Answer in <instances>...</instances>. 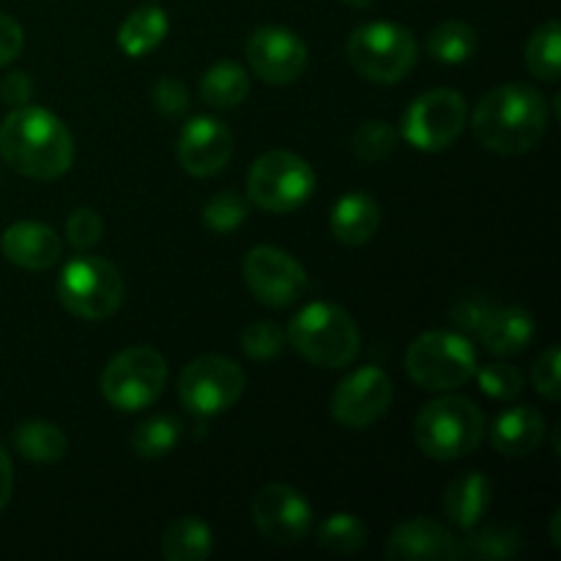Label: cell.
Here are the masks:
<instances>
[{"label": "cell", "instance_id": "74e56055", "mask_svg": "<svg viewBox=\"0 0 561 561\" xmlns=\"http://www.w3.org/2000/svg\"><path fill=\"white\" fill-rule=\"evenodd\" d=\"M153 107L162 118H179L181 113L190 104V93H186V85L179 80V77H162V80L153 85Z\"/></svg>", "mask_w": 561, "mask_h": 561}, {"label": "cell", "instance_id": "83f0119b", "mask_svg": "<svg viewBox=\"0 0 561 561\" xmlns=\"http://www.w3.org/2000/svg\"><path fill=\"white\" fill-rule=\"evenodd\" d=\"M526 69L542 82H559L561 75V27L557 20H548L529 36L524 49Z\"/></svg>", "mask_w": 561, "mask_h": 561}, {"label": "cell", "instance_id": "4316f807", "mask_svg": "<svg viewBox=\"0 0 561 561\" xmlns=\"http://www.w3.org/2000/svg\"><path fill=\"white\" fill-rule=\"evenodd\" d=\"M427 55L438 64L458 66L466 64L471 55L477 53V31L469 25V22L460 20H447L442 25H436L431 31L425 42Z\"/></svg>", "mask_w": 561, "mask_h": 561}, {"label": "cell", "instance_id": "1f68e13d", "mask_svg": "<svg viewBox=\"0 0 561 561\" xmlns=\"http://www.w3.org/2000/svg\"><path fill=\"white\" fill-rule=\"evenodd\" d=\"M354 153L365 162H381V159L392 157L400 146V135L394 126L383 124V121H365L359 129L354 131Z\"/></svg>", "mask_w": 561, "mask_h": 561}, {"label": "cell", "instance_id": "9a60e30c", "mask_svg": "<svg viewBox=\"0 0 561 561\" xmlns=\"http://www.w3.org/2000/svg\"><path fill=\"white\" fill-rule=\"evenodd\" d=\"M247 64L268 85H290L307 69V44L294 31L263 25L247 38Z\"/></svg>", "mask_w": 561, "mask_h": 561}, {"label": "cell", "instance_id": "52a82bcc", "mask_svg": "<svg viewBox=\"0 0 561 561\" xmlns=\"http://www.w3.org/2000/svg\"><path fill=\"white\" fill-rule=\"evenodd\" d=\"M416 38L398 22H367L348 38V64L376 85H394L416 66Z\"/></svg>", "mask_w": 561, "mask_h": 561}, {"label": "cell", "instance_id": "2e32d148", "mask_svg": "<svg viewBox=\"0 0 561 561\" xmlns=\"http://www.w3.org/2000/svg\"><path fill=\"white\" fill-rule=\"evenodd\" d=\"M175 157L184 173L195 179H211L233 157V131L228 124L211 115H195L186 121L179 135Z\"/></svg>", "mask_w": 561, "mask_h": 561}, {"label": "cell", "instance_id": "7bdbcfd3", "mask_svg": "<svg viewBox=\"0 0 561 561\" xmlns=\"http://www.w3.org/2000/svg\"><path fill=\"white\" fill-rule=\"evenodd\" d=\"M559 524H561V510H557V513H553V518H551V542L553 546H561V540H559Z\"/></svg>", "mask_w": 561, "mask_h": 561}, {"label": "cell", "instance_id": "ac0fdd59", "mask_svg": "<svg viewBox=\"0 0 561 561\" xmlns=\"http://www.w3.org/2000/svg\"><path fill=\"white\" fill-rule=\"evenodd\" d=\"M0 252L14 266L27 268V272H47L64 255V241L49 225L33 222H14L0 236Z\"/></svg>", "mask_w": 561, "mask_h": 561}, {"label": "cell", "instance_id": "4fadbf2b", "mask_svg": "<svg viewBox=\"0 0 561 561\" xmlns=\"http://www.w3.org/2000/svg\"><path fill=\"white\" fill-rule=\"evenodd\" d=\"M252 524L274 546H296L312 529V507L296 488L272 482L252 499Z\"/></svg>", "mask_w": 561, "mask_h": 561}, {"label": "cell", "instance_id": "484cf974", "mask_svg": "<svg viewBox=\"0 0 561 561\" xmlns=\"http://www.w3.org/2000/svg\"><path fill=\"white\" fill-rule=\"evenodd\" d=\"M247 93H250V75L233 60H219L201 80V96L208 107L233 110L244 102Z\"/></svg>", "mask_w": 561, "mask_h": 561}, {"label": "cell", "instance_id": "5bb4252c", "mask_svg": "<svg viewBox=\"0 0 561 561\" xmlns=\"http://www.w3.org/2000/svg\"><path fill=\"white\" fill-rule=\"evenodd\" d=\"M392 398V381L381 367H359L334 389L332 416L348 431H365L387 414Z\"/></svg>", "mask_w": 561, "mask_h": 561}, {"label": "cell", "instance_id": "7a4b0ae2", "mask_svg": "<svg viewBox=\"0 0 561 561\" xmlns=\"http://www.w3.org/2000/svg\"><path fill=\"white\" fill-rule=\"evenodd\" d=\"M548 118V102L535 85L507 82L480 99L471 115V129L485 151L520 157L540 146Z\"/></svg>", "mask_w": 561, "mask_h": 561}, {"label": "cell", "instance_id": "8992f818", "mask_svg": "<svg viewBox=\"0 0 561 561\" xmlns=\"http://www.w3.org/2000/svg\"><path fill=\"white\" fill-rule=\"evenodd\" d=\"M55 290L64 310L82 321H104L124 305V277L115 263L102 255H88V250L66 263Z\"/></svg>", "mask_w": 561, "mask_h": 561}, {"label": "cell", "instance_id": "ba28073f", "mask_svg": "<svg viewBox=\"0 0 561 561\" xmlns=\"http://www.w3.org/2000/svg\"><path fill=\"white\" fill-rule=\"evenodd\" d=\"M318 175L307 159L290 151H268L247 173V201L268 214L299 211L312 197Z\"/></svg>", "mask_w": 561, "mask_h": 561}, {"label": "cell", "instance_id": "4dcf8cb0", "mask_svg": "<svg viewBox=\"0 0 561 561\" xmlns=\"http://www.w3.org/2000/svg\"><path fill=\"white\" fill-rule=\"evenodd\" d=\"M247 214H250V201L233 190H222L203 206V225L211 233L228 236L244 225Z\"/></svg>", "mask_w": 561, "mask_h": 561}, {"label": "cell", "instance_id": "836d02e7", "mask_svg": "<svg viewBox=\"0 0 561 561\" xmlns=\"http://www.w3.org/2000/svg\"><path fill=\"white\" fill-rule=\"evenodd\" d=\"M285 332L274 321H255L241 332V351L252 362H272L283 354Z\"/></svg>", "mask_w": 561, "mask_h": 561}, {"label": "cell", "instance_id": "6da1fadb", "mask_svg": "<svg viewBox=\"0 0 561 561\" xmlns=\"http://www.w3.org/2000/svg\"><path fill=\"white\" fill-rule=\"evenodd\" d=\"M0 157L25 179L55 181L75 162V137L55 113L22 104L0 124Z\"/></svg>", "mask_w": 561, "mask_h": 561}, {"label": "cell", "instance_id": "7402d4cb", "mask_svg": "<svg viewBox=\"0 0 561 561\" xmlns=\"http://www.w3.org/2000/svg\"><path fill=\"white\" fill-rule=\"evenodd\" d=\"M329 228H332L334 239L340 244L362 247L381 228V208L365 192H351V195H343L334 203Z\"/></svg>", "mask_w": 561, "mask_h": 561}, {"label": "cell", "instance_id": "9c48e42d", "mask_svg": "<svg viewBox=\"0 0 561 561\" xmlns=\"http://www.w3.org/2000/svg\"><path fill=\"white\" fill-rule=\"evenodd\" d=\"M164 383H168V362L148 345H135L115 354L99 378L102 398L113 409L129 414L157 403L159 394L164 392Z\"/></svg>", "mask_w": 561, "mask_h": 561}, {"label": "cell", "instance_id": "5b68a950", "mask_svg": "<svg viewBox=\"0 0 561 561\" xmlns=\"http://www.w3.org/2000/svg\"><path fill=\"white\" fill-rule=\"evenodd\" d=\"M405 373L427 392H453L474 378L477 348L460 332H425L405 351Z\"/></svg>", "mask_w": 561, "mask_h": 561}, {"label": "cell", "instance_id": "e0dca14e", "mask_svg": "<svg viewBox=\"0 0 561 561\" xmlns=\"http://www.w3.org/2000/svg\"><path fill=\"white\" fill-rule=\"evenodd\" d=\"M383 557L394 561H458L466 559V553L463 540H458L447 526L431 518H414L389 535Z\"/></svg>", "mask_w": 561, "mask_h": 561}, {"label": "cell", "instance_id": "ab89813d", "mask_svg": "<svg viewBox=\"0 0 561 561\" xmlns=\"http://www.w3.org/2000/svg\"><path fill=\"white\" fill-rule=\"evenodd\" d=\"M33 96V82L25 71H11L0 80V99L11 107H22V104L31 102Z\"/></svg>", "mask_w": 561, "mask_h": 561}, {"label": "cell", "instance_id": "f35d334b", "mask_svg": "<svg viewBox=\"0 0 561 561\" xmlns=\"http://www.w3.org/2000/svg\"><path fill=\"white\" fill-rule=\"evenodd\" d=\"M22 44H25V33L20 22L9 14H0V69L22 53Z\"/></svg>", "mask_w": 561, "mask_h": 561}, {"label": "cell", "instance_id": "30bf717a", "mask_svg": "<svg viewBox=\"0 0 561 561\" xmlns=\"http://www.w3.org/2000/svg\"><path fill=\"white\" fill-rule=\"evenodd\" d=\"M469 124V104L453 88H436L416 96L403 113L400 135L422 153L447 151Z\"/></svg>", "mask_w": 561, "mask_h": 561}, {"label": "cell", "instance_id": "d590c367", "mask_svg": "<svg viewBox=\"0 0 561 561\" xmlns=\"http://www.w3.org/2000/svg\"><path fill=\"white\" fill-rule=\"evenodd\" d=\"M104 236V219L99 217L93 208L82 206L71 211V217L66 219V239L75 247L77 252H85L91 247H96Z\"/></svg>", "mask_w": 561, "mask_h": 561}, {"label": "cell", "instance_id": "f1b7e54d", "mask_svg": "<svg viewBox=\"0 0 561 561\" xmlns=\"http://www.w3.org/2000/svg\"><path fill=\"white\" fill-rule=\"evenodd\" d=\"M318 548L337 557H354L367 546V526L351 513H334L316 529Z\"/></svg>", "mask_w": 561, "mask_h": 561}, {"label": "cell", "instance_id": "d6986e66", "mask_svg": "<svg viewBox=\"0 0 561 561\" xmlns=\"http://www.w3.org/2000/svg\"><path fill=\"white\" fill-rule=\"evenodd\" d=\"M537 323L524 307H488L474 334L493 356H515L529 348Z\"/></svg>", "mask_w": 561, "mask_h": 561}, {"label": "cell", "instance_id": "603a6c76", "mask_svg": "<svg viewBox=\"0 0 561 561\" xmlns=\"http://www.w3.org/2000/svg\"><path fill=\"white\" fill-rule=\"evenodd\" d=\"M170 20L159 5H140L118 27V47L129 58H142L164 42Z\"/></svg>", "mask_w": 561, "mask_h": 561}, {"label": "cell", "instance_id": "cb8c5ba5", "mask_svg": "<svg viewBox=\"0 0 561 561\" xmlns=\"http://www.w3.org/2000/svg\"><path fill=\"white\" fill-rule=\"evenodd\" d=\"M214 551V531L197 515H181L164 529L162 557L168 561H203Z\"/></svg>", "mask_w": 561, "mask_h": 561}, {"label": "cell", "instance_id": "60d3db41", "mask_svg": "<svg viewBox=\"0 0 561 561\" xmlns=\"http://www.w3.org/2000/svg\"><path fill=\"white\" fill-rule=\"evenodd\" d=\"M488 301H480V299H463L458 301V305L453 307V323L460 329V332H469L474 334L477 323L482 321V316L488 312Z\"/></svg>", "mask_w": 561, "mask_h": 561}, {"label": "cell", "instance_id": "d6a6232c", "mask_svg": "<svg viewBox=\"0 0 561 561\" xmlns=\"http://www.w3.org/2000/svg\"><path fill=\"white\" fill-rule=\"evenodd\" d=\"M518 551H520V535L513 529H504V526L480 531V535L463 540L466 559L474 557V559L499 561V559H513Z\"/></svg>", "mask_w": 561, "mask_h": 561}, {"label": "cell", "instance_id": "8fae6325", "mask_svg": "<svg viewBox=\"0 0 561 561\" xmlns=\"http://www.w3.org/2000/svg\"><path fill=\"white\" fill-rule=\"evenodd\" d=\"M247 376L228 356H197L181 370L179 398L197 416L225 414L244 394Z\"/></svg>", "mask_w": 561, "mask_h": 561}, {"label": "cell", "instance_id": "277c9868", "mask_svg": "<svg viewBox=\"0 0 561 561\" xmlns=\"http://www.w3.org/2000/svg\"><path fill=\"white\" fill-rule=\"evenodd\" d=\"M488 431L480 405L460 394L431 400L414 420V442L433 460H458L474 453Z\"/></svg>", "mask_w": 561, "mask_h": 561}, {"label": "cell", "instance_id": "ee69618b", "mask_svg": "<svg viewBox=\"0 0 561 561\" xmlns=\"http://www.w3.org/2000/svg\"><path fill=\"white\" fill-rule=\"evenodd\" d=\"M345 5H351V9H370L373 3H376V0H343Z\"/></svg>", "mask_w": 561, "mask_h": 561}, {"label": "cell", "instance_id": "3957f363", "mask_svg": "<svg viewBox=\"0 0 561 561\" xmlns=\"http://www.w3.org/2000/svg\"><path fill=\"white\" fill-rule=\"evenodd\" d=\"M288 343L310 365L340 370L359 356L362 334L348 310L332 301H310L290 318Z\"/></svg>", "mask_w": 561, "mask_h": 561}, {"label": "cell", "instance_id": "f546056e", "mask_svg": "<svg viewBox=\"0 0 561 561\" xmlns=\"http://www.w3.org/2000/svg\"><path fill=\"white\" fill-rule=\"evenodd\" d=\"M181 422L170 414L151 416V420L140 422L131 433V449H135L137 458L157 460L164 455L173 453L181 442Z\"/></svg>", "mask_w": 561, "mask_h": 561}, {"label": "cell", "instance_id": "44dd1931", "mask_svg": "<svg viewBox=\"0 0 561 561\" xmlns=\"http://www.w3.org/2000/svg\"><path fill=\"white\" fill-rule=\"evenodd\" d=\"M493 502V485L485 474L480 471H466V474L455 477L444 493V515L449 524L458 529L471 531L485 513L491 510Z\"/></svg>", "mask_w": 561, "mask_h": 561}, {"label": "cell", "instance_id": "ffe728a7", "mask_svg": "<svg viewBox=\"0 0 561 561\" xmlns=\"http://www.w3.org/2000/svg\"><path fill=\"white\" fill-rule=\"evenodd\" d=\"M546 438V416L535 405H518L496 416L491 442L504 458H524L531 455Z\"/></svg>", "mask_w": 561, "mask_h": 561}, {"label": "cell", "instance_id": "8d00e7d4", "mask_svg": "<svg viewBox=\"0 0 561 561\" xmlns=\"http://www.w3.org/2000/svg\"><path fill=\"white\" fill-rule=\"evenodd\" d=\"M559 367H561L559 345H548V348L537 356L535 365H531V383H535L537 392H540L546 400H551V403H557L561 394Z\"/></svg>", "mask_w": 561, "mask_h": 561}, {"label": "cell", "instance_id": "e575fe53", "mask_svg": "<svg viewBox=\"0 0 561 561\" xmlns=\"http://www.w3.org/2000/svg\"><path fill=\"white\" fill-rule=\"evenodd\" d=\"M477 383L482 392L493 400H515L524 392V376L518 367L504 365V362H493V365L480 367L477 365Z\"/></svg>", "mask_w": 561, "mask_h": 561}, {"label": "cell", "instance_id": "b9f144b4", "mask_svg": "<svg viewBox=\"0 0 561 561\" xmlns=\"http://www.w3.org/2000/svg\"><path fill=\"white\" fill-rule=\"evenodd\" d=\"M11 491H14V466H11L9 453L0 447V513H3L5 504H9Z\"/></svg>", "mask_w": 561, "mask_h": 561}, {"label": "cell", "instance_id": "7c38bea8", "mask_svg": "<svg viewBox=\"0 0 561 561\" xmlns=\"http://www.w3.org/2000/svg\"><path fill=\"white\" fill-rule=\"evenodd\" d=\"M244 279L261 305L277 307V310L299 301L307 290L305 266L285 250L268 244L247 252Z\"/></svg>", "mask_w": 561, "mask_h": 561}, {"label": "cell", "instance_id": "d4e9b609", "mask_svg": "<svg viewBox=\"0 0 561 561\" xmlns=\"http://www.w3.org/2000/svg\"><path fill=\"white\" fill-rule=\"evenodd\" d=\"M11 442L14 449L31 463H58L64 460L69 442H66L64 431L53 422L31 420L16 425V431L11 433Z\"/></svg>", "mask_w": 561, "mask_h": 561}]
</instances>
